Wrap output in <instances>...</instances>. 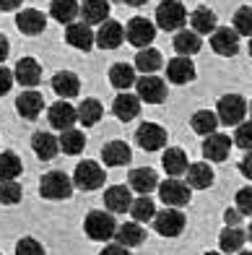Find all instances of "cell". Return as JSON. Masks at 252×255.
<instances>
[{"label": "cell", "instance_id": "50", "mask_svg": "<svg viewBox=\"0 0 252 255\" xmlns=\"http://www.w3.org/2000/svg\"><path fill=\"white\" fill-rule=\"evenodd\" d=\"M24 0H0V10H18Z\"/></svg>", "mask_w": 252, "mask_h": 255}, {"label": "cell", "instance_id": "14", "mask_svg": "<svg viewBox=\"0 0 252 255\" xmlns=\"http://www.w3.org/2000/svg\"><path fill=\"white\" fill-rule=\"evenodd\" d=\"M65 39H68V44H71V47L88 52V50L96 44V34L91 31V26L86 24V21H81V24H78V21H73V24H68V29H65Z\"/></svg>", "mask_w": 252, "mask_h": 255}, {"label": "cell", "instance_id": "48", "mask_svg": "<svg viewBox=\"0 0 252 255\" xmlns=\"http://www.w3.org/2000/svg\"><path fill=\"white\" fill-rule=\"evenodd\" d=\"M239 172L247 177V180H252V151H247L245 154V159L239 161Z\"/></svg>", "mask_w": 252, "mask_h": 255}, {"label": "cell", "instance_id": "13", "mask_svg": "<svg viewBox=\"0 0 252 255\" xmlns=\"http://www.w3.org/2000/svg\"><path fill=\"white\" fill-rule=\"evenodd\" d=\"M229 151H232V138L226 133H211L205 135L203 141V156L205 161H226L229 159Z\"/></svg>", "mask_w": 252, "mask_h": 255}, {"label": "cell", "instance_id": "18", "mask_svg": "<svg viewBox=\"0 0 252 255\" xmlns=\"http://www.w3.org/2000/svg\"><path fill=\"white\" fill-rule=\"evenodd\" d=\"M122 42H125V26L122 24H117V21H104V24H99L96 47H101V50H117Z\"/></svg>", "mask_w": 252, "mask_h": 255}, {"label": "cell", "instance_id": "52", "mask_svg": "<svg viewBox=\"0 0 252 255\" xmlns=\"http://www.w3.org/2000/svg\"><path fill=\"white\" fill-rule=\"evenodd\" d=\"M125 5H133V8H141V5H146L148 0H122Z\"/></svg>", "mask_w": 252, "mask_h": 255}, {"label": "cell", "instance_id": "32", "mask_svg": "<svg viewBox=\"0 0 252 255\" xmlns=\"http://www.w3.org/2000/svg\"><path fill=\"white\" fill-rule=\"evenodd\" d=\"M162 52H159L156 47H143L138 50V55H135V71H141L143 76H151L156 73L159 68H162Z\"/></svg>", "mask_w": 252, "mask_h": 255}, {"label": "cell", "instance_id": "6", "mask_svg": "<svg viewBox=\"0 0 252 255\" xmlns=\"http://www.w3.org/2000/svg\"><path fill=\"white\" fill-rule=\"evenodd\" d=\"M154 37H156V24L148 21V18H143V16L130 18L128 26H125V39H128L133 47H138V50L151 47Z\"/></svg>", "mask_w": 252, "mask_h": 255}, {"label": "cell", "instance_id": "33", "mask_svg": "<svg viewBox=\"0 0 252 255\" xmlns=\"http://www.w3.org/2000/svg\"><path fill=\"white\" fill-rule=\"evenodd\" d=\"M114 237H117L120 245H125V248H135V245H141V242L146 240V229H143L138 222H125V224L117 227Z\"/></svg>", "mask_w": 252, "mask_h": 255}, {"label": "cell", "instance_id": "43", "mask_svg": "<svg viewBox=\"0 0 252 255\" xmlns=\"http://www.w3.org/2000/svg\"><path fill=\"white\" fill-rule=\"evenodd\" d=\"M234 146L252 151V123H239L234 130Z\"/></svg>", "mask_w": 252, "mask_h": 255}, {"label": "cell", "instance_id": "21", "mask_svg": "<svg viewBox=\"0 0 252 255\" xmlns=\"http://www.w3.org/2000/svg\"><path fill=\"white\" fill-rule=\"evenodd\" d=\"M31 148H34V154H37V159L42 161H50L55 159L57 154H60V138H55L52 133H34L31 135Z\"/></svg>", "mask_w": 252, "mask_h": 255}, {"label": "cell", "instance_id": "28", "mask_svg": "<svg viewBox=\"0 0 252 255\" xmlns=\"http://www.w3.org/2000/svg\"><path fill=\"white\" fill-rule=\"evenodd\" d=\"M216 24H219V18H216V13L211 8H205V5L195 8L190 13V26H192L195 34H200V37H203V34H213L216 29H219Z\"/></svg>", "mask_w": 252, "mask_h": 255}, {"label": "cell", "instance_id": "19", "mask_svg": "<svg viewBox=\"0 0 252 255\" xmlns=\"http://www.w3.org/2000/svg\"><path fill=\"white\" fill-rule=\"evenodd\" d=\"M44 13L37 8H24V10H18V16H16V26L21 34H26V37H37V34L44 31Z\"/></svg>", "mask_w": 252, "mask_h": 255}, {"label": "cell", "instance_id": "41", "mask_svg": "<svg viewBox=\"0 0 252 255\" xmlns=\"http://www.w3.org/2000/svg\"><path fill=\"white\" fill-rule=\"evenodd\" d=\"M234 31L239 37H252V5H242L234 13Z\"/></svg>", "mask_w": 252, "mask_h": 255}, {"label": "cell", "instance_id": "56", "mask_svg": "<svg viewBox=\"0 0 252 255\" xmlns=\"http://www.w3.org/2000/svg\"><path fill=\"white\" fill-rule=\"evenodd\" d=\"M205 255H221V253H205Z\"/></svg>", "mask_w": 252, "mask_h": 255}, {"label": "cell", "instance_id": "31", "mask_svg": "<svg viewBox=\"0 0 252 255\" xmlns=\"http://www.w3.org/2000/svg\"><path fill=\"white\" fill-rule=\"evenodd\" d=\"M109 16V0H84L81 5V18L86 24H104Z\"/></svg>", "mask_w": 252, "mask_h": 255}, {"label": "cell", "instance_id": "35", "mask_svg": "<svg viewBox=\"0 0 252 255\" xmlns=\"http://www.w3.org/2000/svg\"><path fill=\"white\" fill-rule=\"evenodd\" d=\"M109 81H112V86L114 89H120V91H128L130 86H135V68L128 65V63H117V65H112L109 68Z\"/></svg>", "mask_w": 252, "mask_h": 255}, {"label": "cell", "instance_id": "53", "mask_svg": "<svg viewBox=\"0 0 252 255\" xmlns=\"http://www.w3.org/2000/svg\"><path fill=\"white\" fill-rule=\"evenodd\" d=\"M234 255H252L250 250H239V253H234Z\"/></svg>", "mask_w": 252, "mask_h": 255}, {"label": "cell", "instance_id": "17", "mask_svg": "<svg viewBox=\"0 0 252 255\" xmlns=\"http://www.w3.org/2000/svg\"><path fill=\"white\" fill-rule=\"evenodd\" d=\"M167 78L177 86H185V84H190V81H195V65L190 63V57L177 55L167 63Z\"/></svg>", "mask_w": 252, "mask_h": 255}, {"label": "cell", "instance_id": "51", "mask_svg": "<svg viewBox=\"0 0 252 255\" xmlns=\"http://www.w3.org/2000/svg\"><path fill=\"white\" fill-rule=\"evenodd\" d=\"M8 52H10V44H8V39L3 37V34H0V63H5Z\"/></svg>", "mask_w": 252, "mask_h": 255}, {"label": "cell", "instance_id": "49", "mask_svg": "<svg viewBox=\"0 0 252 255\" xmlns=\"http://www.w3.org/2000/svg\"><path fill=\"white\" fill-rule=\"evenodd\" d=\"M239 219H242V211H239V208H237V211H234V208H229V211L224 214V222H226V227H237Z\"/></svg>", "mask_w": 252, "mask_h": 255}, {"label": "cell", "instance_id": "29", "mask_svg": "<svg viewBox=\"0 0 252 255\" xmlns=\"http://www.w3.org/2000/svg\"><path fill=\"white\" fill-rule=\"evenodd\" d=\"M130 190L141 193V195H148L151 190H159V177H156V172L148 169V167L133 169V172H130Z\"/></svg>", "mask_w": 252, "mask_h": 255}, {"label": "cell", "instance_id": "26", "mask_svg": "<svg viewBox=\"0 0 252 255\" xmlns=\"http://www.w3.org/2000/svg\"><path fill=\"white\" fill-rule=\"evenodd\" d=\"M187 185L195 190H205L213 185V167H208V161H195L187 167Z\"/></svg>", "mask_w": 252, "mask_h": 255}, {"label": "cell", "instance_id": "24", "mask_svg": "<svg viewBox=\"0 0 252 255\" xmlns=\"http://www.w3.org/2000/svg\"><path fill=\"white\" fill-rule=\"evenodd\" d=\"M104 206L109 208L112 214H125V211H130V206H133L130 188H125V185H114V188H107V193H104Z\"/></svg>", "mask_w": 252, "mask_h": 255}, {"label": "cell", "instance_id": "22", "mask_svg": "<svg viewBox=\"0 0 252 255\" xmlns=\"http://www.w3.org/2000/svg\"><path fill=\"white\" fill-rule=\"evenodd\" d=\"M52 89L60 99H73L81 91V78H78L73 71H57L52 76Z\"/></svg>", "mask_w": 252, "mask_h": 255}, {"label": "cell", "instance_id": "15", "mask_svg": "<svg viewBox=\"0 0 252 255\" xmlns=\"http://www.w3.org/2000/svg\"><path fill=\"white\" fill-rule=\"evenodd\" d=\"M112 112L114 118L128 123V120H135L141 115V97L138 94H130V91H120L112 102Z\"/></svg>", "mask_w": 252, "mask_h": 255}, {"label": "cell", "instance_id": "27", "mask_svg": "<svg viewBox=\"0 0 252 255\" xmlns=\"http://www.w3.org/2000/svg\"><path fill=\"white\" fill-rule=\"evenodd\" d=\"M174 52L177 55H182V57H190V55H195V52H200V47H203V42H200V34H195L192 29H179L177 34H174Z\"/></svg>", "mask_w": 252, "mask_h": 255}, {"label": "cell", "instance_id": "47", "mask_svg": "<svg viewBox=\"0 0 252 255\" xmlns=\"http://www.w3.org/2000/svg\"><path fill=\"white\" fill-rule=\"evenodd\" d=\"M99 255H130V248H125V245H120V242H114V245H107Z\"/></svg>", "mask_w": 252, "mask_h": 255}, {"label": "cell", "instance_id": "12", "mask_svg": "<svg viewBox=\"0 0 252 255\" xmlns=\"http://www.w3.org/2000/svg\"><path fill=\"white\" fill-rule=\"evenodd\" d=\"M211 47L221 57H234L239 52V34L232 26H219L211 34Z\"/></svg>", "mask_w": 252, "mask_h": 255}, {"label": "cell", "instance_id": "5", "mask_svg": "<svg viewBox=\"0 0 252 255\" xmlns=\"http://www.w3.org/2000/svg\"><path fill=\"white\" fill-rule=\"evenodd\" d=\"M159 198H162L164 206L171 208H182L187 206L192 198V188L187 182H179V177H169L164 182H159Z\"/></svg>", "mask_w": 252, "mask_h": 255}, {"label": "cell", "instance_id": "40", "mask_svg": "<svg viewBox=\"0 0 252 255\" xmlns=\"http://www.w3.org/2000/svg\"><path fill=\"white\" fill-rule=\"evenodd\" d=\"M21 172H24V164L13 151H3L0 154V182H8V180H16Z\"/></svg>", "mask_w": 252, "mask_h": 255}, {"label": "cell", "instance_id": "54", "mask_svg": "<svg viewBox=\"0 0 252 255\" xmlns=\"http://www.w3.org/2000/svg\"><path fill=\"white\" fill-rule=\"evenodd\" d=\"M247 237H250V240H252V227H250V232H247Z\"/></svg>", "mask_w": 252, "mask_h": 255}, {"label": "cell", "instance_id": "8", "mask_svg": "<svg viewBox=\"0 0 252 255\" xmlns=\"http://www.w3.org/2000/svg\"><path fill=\"white\" fill-rule=\"evenodd\" d=\"M73 185H76L78 190H86V193L96 190V188H101V185H104V169H101L96 161L86 159V161H81V164L76 167V172H73Z\"/></svg>", "mask_w": 252, "mask_h": 255}, {"label": "cell", "instance_id": "2", "mask_svg": "<svg viewBox=\"0 0 252 255\" xmlns=\"http://www.w3.org/2000/svg\"><path fill=\"white\" fill-rule=\"evenodd\" d=\"M250 112V102L242 94H224L216 104V115H219L221 125H239L245 123V115Z\"/></svg>", "mask_w": 252, "mask_h": 255}, {"label": "cell", "instance_id": "37", "mask_svg": "<svg viewBox=\"0 0 252 255\" xmlns=\"http://www.w3.org/2000/svg\"><path fill=\"white\" fill-rule=\"evenodd\" d=\"M245 240H247V232H245V229L226 227V229L221 232V237H219V248H221L224 253L232 255V253H239V250H242Z\"/></svg>", "mask_w": 252, "mask_h": 255}, {"label": "cell", "instance_id": "7", "mask_svg": "<svg viewBox=\"0 0 252 255\" xmlns=\"http://www.w3.org/2000/svg\"><path fill=\"white\" fill-rule=\"evenodd\" d=\"M185 214L179 211V208H162V211H156L154 216V229L159 232L162 237H179L182 229H185Z\"/></svg>", "mask_w": 252, "mask_h": 255}, {"label": "cell", "instance_id": "4", "mask_svg": "<svg viewBox=\"0 0 252 255\" xmlns=\"http://www.w3.org/2000/svg\"><path fill=\"white\" fill-rule=\"evenodd\" d=\"M84 232H86V237L94 240V242H107V240L114 237L117 224H114V216L107 214V211H91L84 219Z\"/></svg>", "mask_w": 252, "mask_h": 255}, {"label": "cell", "instance_id": "11", "mask_svg": "<svg viewBox=\"0 0 252 255\" xmlns=\"http://www.w3.org/2000/svg\"><path fill=\"white\" fill-rule=\"evenodd\" d=\"M47 120H50V125L55 128V130L63 133V130H68V128H73L78 123V110L73 107V104H68V99H60L47 110Z\"/></svg>", "mask_w": 252, "mask_h": 255}, {"label": "cell", "instance_id": "38", "mask_svg": "<svg viewBox=\"0 0 252 255\" xmlns=\"http://www.w3.org/2000/svg\"><path fill=\"white\" fill-rule=\"evenodd\" d=\"M101 115H104V107H101L99 99H84L78 104V123L81 125H96L101 120Z\"/></svg>", "mask_w": 252, "mask_h": 255}, {"label": "cell", "instance_id": "57", "mask_svg": "<svg viewBox=\"0 0 252 255\" xmlns=\"http://www.w3.org/2000/svg\"><path fill=\"white\" fill-rule=\"evenodd\" d=\"M250 112H252V102H250Z\"/></svg>", "mask_w": 252, "mask_h": 255}, {"label": "cell", "instance_id": "16", "mask_svg": "<svg viewBox=\"0 0 252 255\" xmlns=\"http://www.w3.org/2000/svg\"><path fill=\"white\" fill-rule=\"evenodd\" d=\"M42 110H44V97L39 94V91L26 89V91H21V94L16 97V112L24 120H37L42 115Z\"/></svg>", "mask_w": 252, "mask_h": 255}, {"label": "cell", "instance_id": "23", "mask_svg": "<svg viewBox=\"0 0 252 255\" xmlns=\"http://www.w3.org/2000/svg\"><path fill=\"white\" fill-rule=\"evenodd\" d=\"M101 159H104L107 167H125V164H130L133 151L125 141H109L101 148Z\"/></svg>", "mask_w": 252, "mask_h": 255}, {"label": "cell", "instance_id": "3", "mask_svg": "<svg viewBox=\"0 0 252 255\" xmlns=\"http://www.w3.org/2000/svg\"><path fill=\"white\" fill-rule=\"evenodd\" d=\"M154 21H156V26L164 29V31H179L187 24V10L179 0H164V3L156 8Z\"/></svg>", "mask_w": 252, "mask_h": 255}, {"label": "cell", "instance_id": "55", "mask_svg": "<svg viewBox=\"0 0 252 255\" xmlns=\"http://www.w3.org/2000/svg\"><path fill=\"white\" fill-rule=\"evenodd\" d=\"M250 55H252V37H250Z\"/></svg>", "mask_w": 252, "mask_h": 255}, {"label": "cell", "instance_id": "45", "mask_svg": "<svg viewBox=\"0 0 252 255\" xmlns=\"http://www.w3.org/2000/svg\"><path fill=\"white\" fill-rule=\"evenodd\" d=\"M237 208L242 216H252V188H242L237 193Z\"/></svg>", "mask_w": 252, "mask_h": 255}, {"label": "cell", "instance_id": "39", "mask_svg": "<svg viewBox=\"0 0 252 255\" xmlns=\"http://www.w3.org/2000/svg\"><path fill=\"white\" fill-rule=\"evenodd\" d=\"M130 216H133V222H138V224L154 222V216H156V206H154V201L148 198V195H141V198H135L133 206H130Z\"/></svg>", "mask_w": 252, "mask_h": 255}, {"label": "cell", "instance_id": "25", "mask_svg": "<svg viewBox=\"0 0 252 255\" xmlns=\"http://www.w3.org/2000/svg\"><path fill=\"white\" fill-rule=\"evenodd\" d=\"M162 167L169 177H179V175H185L187 167H190V161H187V154L182 151V148H174V146H169L164 156H162Z\"/></svg>", "mask_w": 252, "mask_h": 255}, {"label": "cell", "instance_id": "20", "mask_svg": "<svg viewBox=\"0 0 252 255\" xmlns=\"http://www.w3.org/2000/svg\"><path fill=\"white\" fill-rule=\"evenodd\" d=\"M13 76L21 86H26V89H34L42 81V65L34 60V57H21V60L16 63L13 68Z\"/></svg>", "mask_w": 252, "mask_h": 255}, {"label": "cell", "instance_id": "42", "mask_svg": "<svg viewBox=\"0 0 252 255\" xmlns=\"http://www.w3.org/2000/svg\"><path fill=\"white\" fill-rule=\"evenodd\" d=\"M21 201V185L16 180H8V182H0V203L5 206H13Z\"/></svg>", "mask_w": 252, "mask_h": 255}, {"label": "cell", "instance_id": "30", "mask_svg": "<svg viewBox=\"0 0 252 255\" xmlns=\"http://www.w3.org/2000/svg\"><path fill=\"white\" fill-rule=\"evenodd\" d=\"M50 16L68 26L81 16V5H78V0H52L50 3Z\"/></svg>", "mask_w": 252, "mask_h": 255}, {"label": "cell", "instance_id": "1", "mask_svg": "<svg viewBox=\"0 0 252 255\" xmlns=\"http://www.w3.org/2000/svg\"><path fill=\"white\" fill-rule=\"evenodd\" d=\"M73 177H68L65 172H47L39 180V195L47 201H68L73 195Z\"/></svg>", "mask_w": 252, "mask_h": 255}, {"label": "cell", "instance_id": "36", "mask_svg": "<svg viewBox=\"0 0 252 255\" xmlns=\"http://www.w3.org/2000/svg\"><path fill=\"white\" fill-rule=\"evenodd\" d=\"M86 146V135L78 130V128H68V130L60 133V151H65L68 156L81 154Z\"/></svg>", "mask_w": 252, "mask_h": 255}, {"label": "cell", "instance_id": "10", "mask_svg": "<svg viewBox=\"0 0 252 255\" xmlns=\"http://www.w3.org/2000/svg\"><path fill=\"white\" fill-rule=\"evenodd\" d=\"M135 143H138L143 151H159V148L167 146V130L156 123H143L138 130H135Z\"/></svg>", "mask_w": 252, "mask_h": 255}, {"label": "cell", "instance_id": "34", "mask_svg": "<svg viewBox=\"0 0 252 255\" xmlns=\"http://www.w3.org/2000/svg\"><path fill=\"white\" fill-rule=\"evenodd\" d=\"M190 125H192V130H195L198 135H211L219 130V115L211 112V110H198L195 115L190 118Z\"/></svg>", "mask_w": 252, "mask_h": 255}, {"label": "cell", "instance_id": "46", "mask_svg": "<svg viewBox=\"0 0 252 255\" xmlns=\"http://www.w3.org/2000/svg\"><path fill=\"white\" fill-rule=\"evenodd\" d=\"M13 81H16L13 71H8L5 65H0V97H5V94H8L10 86H13Z\"/></svg>", "mask_w": 252, "mask_h": 255}, {"label": "cell", "instance_id": "44", "mask_svg": "<svg viewBox=\"0 0 252 255\" xmlns=\"http://www.w3.org/2000/svg\"><path fill=\"white\" fill-rule=\"evenodd\" d=\"M16 255H44V248L39 240L34 237H24L16 242Z\"/></svg>", "mask_w": 252, "mask_h": 255}, {"label": "cell", "instance_id": "9", "mask_svg": "<svg viewBox=\"0 0 252 255\" xmlns=\"http://www.w3.org/2000/svg\"><path fill=\"white\" fill-rule=\"evenodd\" d=\"M135 94H138L141 102H146V104H162L167 99V84L162 78H156L154 73L141 76L135 81Z\"/></svg>", "mask_w": 252, "mask_h": 255}]
</instances>
